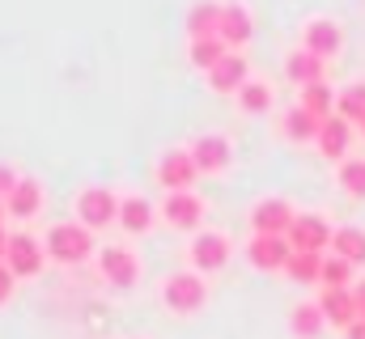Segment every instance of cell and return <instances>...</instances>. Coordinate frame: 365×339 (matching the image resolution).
I'll list each match as a JSON object with an SVG mask.
<instances>
[{
	"instance_id": "1",
	"label": "cell",
	"mask_w": 365,
	"mask_h": 339,
	"mask_svg": "<svg viewBox=\"0 0 365 339\" xmlns=\"http://www.w3.org/2000/svg\"><path fill=\"white\" fill-rule=\"evenodd\" d=\"M43 246H47V259L73 267V263H86L98 254L93 246V229H86L81 221H56L47 234H43Z\"/></svg>"
},
{
	"instance_id": "2",
	"label": "cell",
	"mask_w": 365,
	"mask_h": 339,
	"mask_svg": "<svg viewBox=\"0 0 365 339\" xmlns=\"http://www.w3.org/2000/svg\"><path fill=\"white\" fill-rule=\"evenodd\" d=\"M162 306L175 314V318H191L208 306V284L200 271H175L162 280Z\"/></svg>"
},
{
	"instance_id": "3",
	"label": "cell",
	"mask_w": 365,
	"mask_h": 339,
	"mask_svg": "<svg viewBox=\"0 0 365 339\" xmlns=\"http://www.w3.org/2000/svg\"><path fill=\"white\" fill-rule=\"evenodd\" d=\"M73 212L86 229H106V225H119V195L102 182L81 187L77 199H73Z\"/></svg>"
},
{
	"instance_id": "4",
	"label": "cell",
	"mask_w": 365,
	"mask_h": 339,
	"mask_svg": "<svg viewBox=\"0 0 365 339\" xmlns=\"http://www.w3.org/2000/svg\"><path fill=\"white\" fill-rule=\"evenodd\" d=\"M93 263H98V276H102L115 293H128V288H136V280H140V259L132 254V246H119V242L98 246Z\"/></svg>"
},
{
	"instance_id": "5",
	"label": "cell",
	"mask_w": 365,
	"mask_h": 339,
	"mask_svg": "<svg viewBox=\"0 0 365 339\" xmlns=\"http://www.w3.org/2000/svg\"><path fill=\"white\" fill-rule=\"evenodd\" d=\"M230 254H234V242H230V234H221V229H200V234H191V242H187L191 271H200V276L221 271V267L230 263Z\"/></svg>"
},
{
	"instance_id": "6",
	"label": "cell",
	"mask_w": 365,
	"mask_h": 339,
	"mask_svg": "<svg viewBox=\"0 0 365 339\" xmlns=\"http://www.w3.org/2000/svg\"><path fill=\"white\" fill-rule=\"evenodd\" d=\"M43 263H47V246H43L38 234H30V229H13V234H9L4 267H9L17 280H34V276L43 271Z\"/></svg>"
},
{
	"instance_id": "7",
	"label": "cell",
	"mask_w": 365,
	"mask_h": 339,
	"mask_svg": "<svg viewBox=\"0 0 365 339\" xmlns=\"http://www.w3.org/2000/svg\"><path fill=\"white\" fill-rule=\"evenodd\" d=\"M284 238H289L293 251H302V254H327L336 229H331V221H327L323 212H297V221L289 225Z\"/></svg>"
},
{
	"instance_id": "8",
	"label": "cell",
	"mask_w": 365,
	"mask_h": 339,
	"mask_svg": "<svg viewBox=\"0 0 365 339\" xmlns=\"http://www.w3.org/2000/svg\"><path fill=\"white\" fill-rule=\"evenodd\" d=\"M158 212H162V221H166L170 229H179V234H200L208 204H204L195 191H166V199L158 204Z\"/></svg>"
},
{
	"instance_id": "9",
	"label": "cell",
	"mask_w": 365,
	"mask_h": 339,
	"mask_svg": "<svg viewBox=\"0 0 365 339\" xmlns=\"http://www.w3.org/2000/svg\"><path fill=\"white\" fill-rule=\"evenodd\" d=\"M187 149H191L200 174H225V170L234 166V145H230L225 132H204V136H195Z\"/></svg>"
},
{
	"instance_id": "10",
	"label": "cell",
	"mask_w": 365,
	"mask_h": 339,
	"mask_svg": "<svg viewBox=\"0 0 365 339\" xmlns=\"http://www.w3.org/2000/svg\"><path fill=\"white\" fill-rule=\"evenodd\" d=\"M293 259V246L284 234H251L247 238V263L259 271H284Z\"/></svg>"
},
{
	"instance_id": "11",
	"label": "cell",
	"mask_w": 365,
	"mask_h": 339,
	"mask_svg": "<svg viewBox=\"0 0 365 339\" xmlns=\"http://www.w3.org/2000/svg\"><path fill=\"white\" fill-rule=\"evenodd\" d=\"M195 178H200V166H195V157H191L187 145H175V149H166L158 157V182L166 191H191Z\"/></svg>"
},
{
	"instance_id": "12",
	"label": "cell",
	"mask_w": 365,
	"mask_h": 339,
	"mask_svg": "<svg viewBox=\"0 0 365 339\" xmlns=\"http://www.w3.org/2000/svg\"><path fill=\"white\" fill-rule=\"evenodd\" d=\"M255 34V17L242 0H221V26H217V38L230 47V51H242Z\"/></svg>"
},
{
	"instance_id": "13",
	"label": "cell",
	"mask_w": 365,
	"mask_h": 339,
	"mask_svg": "<svg viewBox=\"0 0 365 339\" xmlns=\"http://www.w3.org/2000/svg\"><path fill=\"white\" fill-rule=\"evenodd\" d=\"M302 47L314 51L319 60H331V56L344 47L340 21H331V17H306V21H302Z\"/></svg>"
},
{
	"instance_id": "14",
	"label": "cell",
	"mask_w": 365,
	"mask_h": 339,
	"mask_svg": "<svg viewBox=\"0 0 365 339\" xmlns=\"http://www.w3.org/2000/svg\"><path fill=\"white\" fill-rule=\"evenodd\" d=\"M293 221H297V208L280 195H264L251 208V234H289Z\"/></svg>"
},
{
	"instance_id": "15",
	"label": "cell",
	"mask_w": 365,
	"mask_h": 339,
	"mask_svg": "<svg viewBox=\"0 0 365 339\" xmlns=\"http://www.w3.org/2000/svg\"><path fill=\"white\" fill-rule=\"evenodd\" d=\"M353 132H357V127H353L344 115H327L323 127H319V140H314V145H319L323 157H331V162L340 166L344 157H353Z\"/></svg>"
},
{
	"instance_id": "16",
	"label": "cell",
	"mask_w": 365,
	"mask_h": 339,
	"mask_svg": "<svg viewBox=\"0 0 365 339\" xmlns=\"http://www.w3.org/2000/svg\"><path fill=\"white\" fill-rule=\"evenodd\" d=\"M158 217H162V212H158V204H153L149 195H119V229H123V234L140 238V234L153 229Z\"/></svg>"
},
{
	"instance_id": "17",
	"label": "cell",
	"mask_w": 365,
	"mask_h": 339,
	"mask_svg": "<svg viewBox=\"0 0 365 339\" xmlns=\"http://www.w3.org/2000/svg\"><path fill=\"white\" fill-rule=\"evenodd\" d=\"M208 77V89L212 93H238L242 85L251 81V64H247V56L242 51H230L212 73H204Z\"/></svg>"
},
{
	"instance_id": "18",
	"label": "cell",
	"mask_w": 365,
	"mask_h": 339,
	"mask_svg": "<svg viewBox=\"0 0 365 339\" xmlns=\"http://www.w3.org/2000/svg\"><path fill=\"white\" fill-rule=\"evenodd\" d=\"M319 310H323V318H327V327H353L357 323V297H353V288H323L319 293Z\"/></svg>"
},
{
	"instance_id": "19",
	"label": "cell",
	"mask_w": 365,
	"mask_h": 339,
	"mask_svg": "<svg viewBox=\"0 0 365 339\" xmlns=\"http://www.w3.org/2000/svg\"><path fill=\"white\" fill-rule=\"evenodd\" d=\"M4 204H9V217H13V221H34L38 208H43V182L30 178V174H21V182L9 191Z\"/></svg>"
},
{
	"instance_id": "20",
	"label": "cell",
	"mask_w": 365,
	"mask_h": 339,
	"mask_svg": "<svg viewBox=\"0 0 365 339\" xmlns=\"http://www.w3.org/2000/svg\"><path fill=\"white\" fill-rule=\"evenodd\" d=\"M217 26H221V0H195L182 17L187 43L191 38H217Z\"/></svg>"
},
{
	"instance_id": "21",
	"label": "cell",
	"mask_w": 365,
	"mask_h": 339,
	"mask_svg": "<svg viewBox=\"0 0 365 339\" xmlns=\"http://www.w3.org/2000/svg\"><path fill=\"white\" fill-rule=\"evenodd\" d=\"M319 127H323V119H314L306 106H289L280 115V136L293 140V145H314L319 140Z\"/></svg>"
},
{
	"instance_id": "22",
	"label": "cell",
	"mask_w": 365,
	"mask_h": 339,
	"mask_svg": "<svg viewBox=\"0 0 365 339\" xmlns=\"http://www.w3.org/2000/svg\"><path fill=\"white\" fill-rule=\"evenodd\" d=\"M323 64H327V60H319L314 51L297 47V51H289V56H284V77H289V81L302 89V85L323 81Z\"/></svg>"
},
{
	"instance_id": "23",
	"label": "cell",
	"mask_w": 365,
	"mask_h": 339,
	"mask_svg": "<svg viewBox=\"0 0 365 339\" xmlns=\"http://www.w3.org/2000/svg\"><path fill=\"white\" fill-rule=\"evenodd\" d=\"M289 327H293V335H297V339H319V335H323L327 318H323V310H319V297L297 301V306H293V314H289Z\"/></svg>"
},
{
	"instance_id": "24",
	"label": "cell",
	"mask_w": 365,
	"mask_h": 339,
	"mask_svg": "<svg viewBox=\"0 0 365 339\" xmlns=\"http://www.w3.org/2000/svg\"><path fill=\"white\" fill-rule=\"evenodd\" d=\"M234 102H238V110H242V115H268V110H272V102H276V93H272V85H268V81L251 77V81L234 93Z\"/></svg>"
},
{
	"instance_id": "25",
	"label": "cell",
	"mask_w": 365,
	"mask_h": 339,
	"mask_svg": "<svg viewBox=\"0 0 365 339\" xmlns=\"http://www.w3.org/2000/svg\"><path fill=\"white\" fill-rule=\"evenodd\" d=\"M297 106H306L314 119H327V115H336V89H331L327 81L302 85V93H297Z\"/></svg>"
},
{
	"instance_id": "26",
	"label": "cell",
	"mask_w": 365,
	"mask_h": 339,
	"mask_svg": "<svg viewBox=\"0 0 365 339\" xmlns=\"http://www.w3.org/2000/svg\"><path fill=\"white\" fill-rule=\"evenodd\" d=\"M225 56H230V47H225L221 38H191V43H187V60H191L200 73H212Z\"/></svg>"
},
{
	"instance_id": "27",
	"label": "cell",
	"mask_w": 365,
	"mask_h": 339,
	"mask_svg": "<svg viewBox=\"0 0 365 339\" xmlns=\"http://www.w3.org/2000/svg\"><path fill=\"white\" fill-rule=\"evenodd\" d=\"M331 254L349 259L353 267H365V229H357V225L336 229V238H331Z\"/></svg>"
},
{
	"instance_id": "28",
	"label": "cell",
	"mask_w": 365,
	"mask_h": 339,
	"mask_svg": "<svg viewBox=\"0 0 365 339\" xmlns=\"http://www.w3.org/2000/svg\"><path fill=\"white\" fill-rule=\"evenodd\" d=\"M336 182H340L344 195L365 199V157H344V162L336 166Z\"/></svg>"
},
{
	"instance_id": "29",
	"label": "cell",
	"mask_w": 365,
	"mask_h": 339,
	"mask_svg": "<svg viewBox=\"0 0 365 339\" xmlns=\"http://www.w3.org/2000/svg\"><path fill=\"white\" fill-rule=\"evenodd\" d=\"M336 115H344L353 127L365 119V81H353L336 93Z\"/></svg>"
},
{
	"instance_id": "30",
	"label": "cell",
	"mask_w": 365,
	"mask_h": 339,
	"mask_svg": "<svg viewBox=\"0 0 365 339\" xmlns=\"http://www.w3.org/2000/svg\"><path fill=\"white\" fill-rule=\"evenodd\" d=\"M353 263L340 259V254H323V276H319V288H353Z\"/></svg>"
},
{
	"instance_id": "31",
	"label": "cell",
	"mask_w": 365,
	"mask_h": 339,
	"mask_svg": "<svg viewBox=\"0 0 365 339\" xmlns=\"http://www.w3.org/2000/svg\"><path fill=\"white\" fill-rule=\"evenodd\" d=\"M284 276H289V280H297V284H319V276H323V254L293 251L289 267H284Z\"/></svg>"
},
{
	"instance_id": "32",
	"label": "cell",
	"mask_w": 365,
	"mask_h": 339,
	"mask_svg": "<svg viewBox=\"0 0 365 339\" xmlns=\"http://www.w3.org/2000/svg\"><path fill=\"white\" fill-rule=\"evenodd\" d=\"M17 182H21V174L9 166V162H0V199H9V191H13Z\"/></svg>"
},
{
	"instance_id": "33",
	"label": "cell",
	"mask_w": 365,
	"mask_h": 339,
	"mask_svg": "<svg viewBox=\"0 0 365 339\" xmlns=\"http://www.w3.org/2000/svg\"><path fill=\"white\" fill-rule=\"evenodd\" d=\"M13 284H17V276H13V271H9V267L0 263V306H4L9 297H13Z\"/></svg>"
},
{
	"instance_id": "34",
	"label": "cell",
	"mask_w": 365,
	"mask_h": 339,
	"mask_svg": "<svg viewBox=\"0 0 365 339\" xmlns=\"http://www.w3.org/2000/svg\"><path fill=\"white\" fill-rule=\"evenodd\" d=\"M353 297H357V318H365V276L353 280Z\"/></svg>"
},
{
	"instance_id": "35",
	"label": "cell",
	"mask_w": 365,
	"mask_h": 339,
	"mask_svg": "<svg viewBox=\"0 0 365 339\" xmlns=\"http://www.w3.org/2000/svg\"><path fill=\"white\" fill-rule=\"evenodd\" d=\"M340 335H344V339H365V318H357V323H353V327H344V331H340Z\"/></svg>"
},
{
	"instance_id": "36",
	"label": "cell",
	"mask_w": 365,
	"mask_h": 339,
	"mask_svg": "<svg viewBox=\"0 0 365 339\" xmlns=\"http://www.w3.org/2000/svg\"><path fill=\"white\" fill-rule=\"evenodd\" d=\"M4 254H9V229L0 225V263H4Z\"/></svg>"
},
{
	"instance_id": "37",
	"label": "cell",
	"mask_w": 365,
	"mask_h": 339,
	"mask_svg": "<svg viewBox=\"0 0 365 339\" xmlns=\"http://www.w3.org/2000/svg\"><path fill=\"white\" fill-rule=\"evenodd\" d=\"M4 217H9V204H4V199H0V225H4Z\"/></svg>"
},
{
	"instance_id": "38",
	"label": "cell",
	"mask_w": 365,
	"mask_h": 339,
	"mask_svg": "<svg viewBox=\"0 0 365 339\" xmlns=\"http://www.w3.org/2000/svg\"><path fill=\"white\" fill-rule=\"evenodd\" d=\"M357 136H365V119H361V123H357Z\"/></svg>"
}]
</instances>
